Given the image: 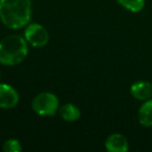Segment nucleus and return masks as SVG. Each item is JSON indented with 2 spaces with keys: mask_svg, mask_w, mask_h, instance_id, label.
Returning <instances> with one entry per match:
<instances>
[{
  "mask_svg": "<svg viewBox=\"0 0 152 152\" xmlns=\"http://www.w3.org/2000/svg\"><path fill=\"white\" fill-rule=\"evenodd\" d=\"M31 17V0H0V19L7 27L20 29Z\"/></svg>",
  "mask_w": 152,
  "mask_h": 152,
  "instance_id": "nucleus-1",
  "label": "nucleus"
},
{
  "mask_svg": "<svg viewBox=\"0 0 152 152\" xmlns=\"http://www.w3.org/2000/svg\"><path fill=\"white\" fill-rule=\"evenodd\" d=\"M28 54V43L25 38L12 34L0 41V64L16 66L21 64Z\"/></svg>",
  "mask_w": 152,
  "mask_h": 152,
  "instance_id": "nucleus-2",
  "label": "nucleus"
},
{
  "mask_svg": "<svg viewBox=\"0 0 152 152\" xmlns=\"http://www.w3.org/2000/svg\"><path fill=\"white\" fill-rule=\"evenodd\" d=\"M59 100L57 96L50 92L40 93L32 100V110L39 116H54L58 110Z\"/></svg>",
  "mask_w": 152,
  "mask_h": 152,
  "instance_id": "nucleus-3",
  "label": "nucleus"
},
{
  "mask_svg": "<svg viewBox=\"0 0 152 152\" xmlns=\"http://www.w3.org/2000/svg\"><path fill=\"white\" fill-rule=\"evenodd\" d=\"M24 38L26 42L31 46L41 48L48 44L50 36L48 30L43 25L39 23H31L26 25V28L24 30Z\"/></svg>",
  "mask_w": 152,
  "mask_h": 152,
  "instance_id": "nucleus-4",
  "label": "nucleus"
},
{
  "mask_svg": "<svg viewBox=\"0 0 152 152\" xmlns=\"http://www.w3.org/2000/svg\"><path fill=\"white\" fill-rule=\"evenodd\" d=\"M19 99V94L15 88L7 83H0V108L15 107Z\"/></svg>",
  "mask_w": 152,
  "mask_h": 152,
  "instance_id": "nucleus-5",
  "label": "nucleus"
},
{
  "mask_svg": "<svg viewBox=\"0 0 152 152\" xmlns=\"http://www.w3.org/2000/svg\"><path fill=\"white\" fill-rule=\"evenodd\" d=\"M105 149L110 152H126L129 149L128 140L122 133H113L106 139Z\"/></svg>",
  "mask_w": 152,
  "mask_h": 152,
  "instance_id": "nucleus-6",
  "label": "nucleus"
},
{
  "mask_svg": "<svg viewBox=\"0 0 152 152\" xmlns=\"http://www.w3.org/2000/svg\"><path fill=\"white\" fill-rule=\"evenodd\" d=\"M130 94L133 98L140 101H146L152 98V83L149 81H135L130 87Z\"/></svg>",
  "mask_w": 152,
  "mask_h": 152,
  "instance_id": "nucleus-7",
  "label": "nucleus"
},
{
  "mask_svg": "<svg viewBox=\"0 0 152 152\" xmlns=\"http://www.w3.org/2000/svg\"><path fill=\"white\" fill-rule=\"evenodd\" d=\"M137 120L144 127L152 126V99L144 101L137 110Z\"/></svg>",
  "mask_w": 152,
  "mask_h": 152,
  "instance_id": "nucleus-8",
  "label": "nucleus"
},
{
  "mask_svg": "<svg viewBox=\"0 0 152 152\" xmlns=\"http://www.w3.org/2000/svg\"><path fill=\"white\" fill-rule=\"evenodd\" d=\"M59 116L66 122H74L80 117V110L72 103H66L61 108H58Z\"/></svg>",
  "mask_w": 152,
  "mask_h": 152,
  "instance_id": "nucleus-9",
  "label": "nucleus"
},
{
  "mask_svg": "<svg viewBox=\"0 0 152 152\" xmlns=\"http://www.w3.org/2000/svg\"><path fill=\"white\" fill-rule=\"evenodd\" d=\"M117 2L131 13H140L145 7V0H117Z\"/></svg>",
  "mask_w": 152,
  "mask_h": 152,
  "instance_id": "nucleus-10",
  "label": "nucleus"
},
{
  "mask_svg": "<svg viewBox=\"0 0 152 152\" xmlns=\"http://www.w3.org/2000/svg\"><path fill=\"white\" fill-rule=\"evenodd\" d=\"M3 151L5 152H20L22 151V146L18 140L9 139L3 143Z\"/></svg>",
  "mask_w": 152,
  "mask_h": 152,
  "instance_id": "nucleus-11",
  "label": "nucleus"
},
{
  "mask_svg": "<svg viewBox=\"0 0 152 152\" xmlns=\"http://www.w3.org/2000/svg\"><path fill=\"white\" fill-rule=\"evenodd\" d=\"M0 74H1V73H0Z\"/></svg>",
  "mask_w": 152,
  "mask_h": 152,
  "instance_id": "nucleus-12",
  "label": "nucleus"
}]
</instances>
